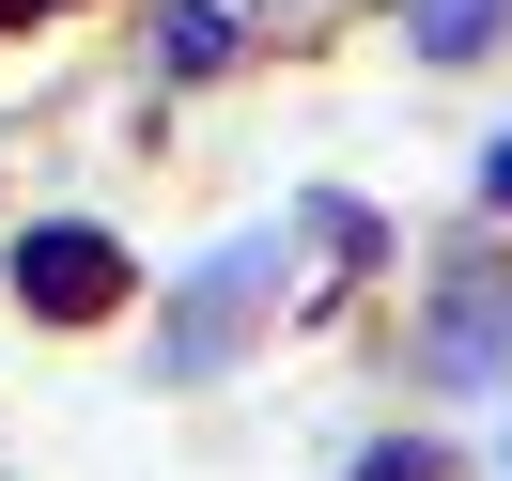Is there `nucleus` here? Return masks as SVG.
I'll return each instance as SVG.
<instances>
[{
	"label": "nucleus",
	"mask_w": 512,
	"mask_h": 481,
	"mask_svg": "<svg viewBox=\"0 0 512 481\" xmlns=\"http://www.w3.org/2000/svg\"><path fill=\"white\" fill-rule=\"evenodd\" d=\"M264 280H280V233H249V249H218V264H202V280H187V326H171V373H202V357H233V342H249Z\"/></svg>",
	"instance_id": "1"
},
{
	"label": "nucleus",
	"mask_w": 512,
	"mask_h": 481,
	"mask_svg": "<svg viewBox=\"0 0 512 481\" xmlns=\"http://www.w3.org/2000/svg\"><path fill=\"white\" fill-rule=\"evenodd\" d=\"M16 295H32V311H109V295H125V249H109V233H32V249H16Z\"/></svg>",
	"instance_id": "2"
},
{
	"label": "nucleus",
	"mask_w": 512,
	"mask_h": 481,
	"mask_svg": "<svg viewBox=\"0 0 512 481\" xmlns=\"http://www.w3.org/2000/svg\"><path fill=\"white\" fill-rule=\"evenodd\" d=\"M497 357H512V311H497V295H450V311H435V373H450V388H481Z\"/></svg>",
	"instance_id": "3"
},
{
	"label": "nucleus",
	"mask_w": 512,
	"mask_h": 481,
	"mask_svg": "<svg viewBox=\"0 0 512 481\" xmlns=\"http://www.w3.org/2000/svg\"><path fill=\"white\" fill-rule=\"evenodd\" d=\"M481 202H497V218H512V140H497V156H481Z\"/></svg>",
	"instance_id": "7"
},
{
	"label": "nucleus",
	"mask_w": 512,
	"mask_h": 481,
	"mask_svg": "<svg viewBox=\"0 0 512 481\" xmlns=\"http://www.w3.org/2000/svg\"><path fill=\"white\" fill-rule=\"evenodd\" d=\"M497 16H512V0H419V47L466 63V47H497Z\"/></svg>",
	"instance_id": "5"
},
{
	"label": "nucleus",
	"mask_w": 512,
	"mask_h": 481,
	"mask_svg": "<svg viewBox=\"0 0 512 481\" xmlns=\"http://www.w3.org/2000/svg\"><path fill=\"white\" fill-rule=\"evenodd\" d=\"M357 481H450V466H435V450H373Z\"/></svg>",
	"instance_id": "6"
},
{
	"label": "nucleus",
	"mask_w": 512,
	"mask_h": 481,
	"mask_svg": "<svg viewBox=\"0 0 512 481\" xmlns=\"http://www.w3.org/2000/svg\"><path fill=\"white\" fill-rule=\"evenodd\" d=\"M156 63H171V78L233 63V16H218V0H171V16H156Z\"/></svg>",
	"instance_id": "4"
}]
</instances>
